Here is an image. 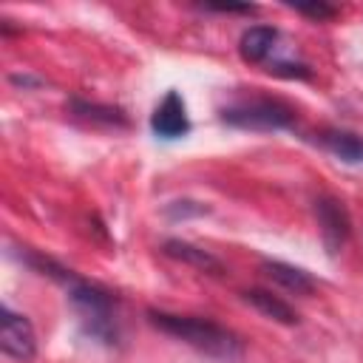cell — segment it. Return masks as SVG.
<instances>
[{"label":"cell","mask_w":363,"mask_h":363,"mask_svg":"<svg viewBox=\"0 0 363 363\" xmlns=\"http://www.w3.org/2000/svg\"><path fill=\"white\" fill-rule=\"evenodd\" d=\"M147 318H150V323L156 329H162L164 335H173L176 340L199 349L207 357L233 363V360H238L244 354L241 340L230 329H224V326H218L213 320L193 318V315H170V312H156V309H150Z\"/></svg>","instance_id":"cell-1"},{"label":"cell","mask_w":363,"mask_h":363,"mask_svg":"<svg viewBox=\"0 0 363 363\" xmlns=\"http://www.w3.org/2000/svg\"><path fill=\"white\" fill-rule=\"evenodd\" d=\"M48 275H57L65 289H68V298H71V306L74 312L79 315V323L85 326V332L102 343H113L116 340V312H113V298L88 284V281H79L74 278L68 269H57V272H48Z\"/></svg>","instance_id":"cell-2"},{"label":"cell","mask_w":363,"mask_h":363,"mask_svg":"<svg viewBox=\"0 0 363 363\" xmlns=\"http://www.w3.org/2000/svg\"><path fill=\"white\" fill-rule=\"evenodd\" d=\"M221 119L233 128L244 130H281L289 128L295 119V111L281 99H247L238 105H230L221 111Z\"/></svg>","instance_id":"cell-3"},{"label":"cell","mask_w":363,"mask_h":363,"mask_svg":"<svg viewBox=\"0 0 363 363\" xmlns=\"http://www.w3.org/2000/svg\"><path fill=\"white\" fill-rule=\"evenodd\" d=\"M3 329H0V349L6 357H14L20 363H28L37 354V335L34 326L26 315L3 306V318H0Z\"/></svg>","instance_id":"cell-4"},{"label":"cell","mask_w":363,"mask_h":363,"mask_svg":"<svg viewBox=\"0 0 363 363\" xmlns=\"http://www.w3.org/2000/svg\"><path fill=\"white\" fill-rule=\"evenodd\" d=\"M315 218H318V227H320V238L326 244V252L335 255L346 244L349 230H352V221H349V213H346L343 201H337L332 196L315 199Z\"/></svg>","instance_id":"cell-5"},{"label":"cell","mask_w":363,"mask_h":363,"mask_svg":"<svg viewBox=\"0 0 363 363\" xmlns=\"http://www.w3.org/2000/svg\"><path fill=\"white\" fill-rule=\"evenodd\" d=\"M150 128L156 136L162 139H179L190 130V119H187V108L184 99L176 91H167L164 99L156 105L153 116H150Z\"/></svg>","instance_id":"cell-6"},{"label":"cell","mask_w":363,"mask_h":363,"mask_svg":"<svg viewBox=\"0 0 363 363\" xmlns=\"http://www.w3.org/2000/svg\"><path fill=\"white\" fill-rule=\"evenodd\" d=\"M164 255H170V258H176V261H184V264H193V267L201 269V272L224 275V264H221L213 252H207V250H201V247H196V244L170 238V241H164Z\"/></svg>","instance_id":"cell-7"},{"label":"cell","mask_w":363,"mask_h":363,"mask_svg":"<svg viewBox=\"0 0 363 363\" xmlns=\"http://www.w3.org/2000/svg\"><path fill=\"white\" fill-rule=\"evenodd\" d=\"M241 298H244L250 306H255L261 315H267L269 320H278V323H284V326H295V323H298V312H295L286 301H281L278 295H272V292H267V289H244Z\"/></svg>","instance_id":"cell-8"},{"label":"cell","mask_w":363,"mask_h":363,"mask_svg":"<svg viewBox=\"0 0 363 363\" xmlns=\"http://www.w3.org/2000/svg\"><path fill=\"white\" fill-rule=\"evenodd\" d=\"M275 43H278V31L272 26H252V28H247L241 34L238 51H241V57L247 62H264L272 54Z\"/></svg>","instance_id":"cell-9"},{"label":"cell","mask_w":363,"mask_h":363,"mask_svg":"<svg viewBox=\"0 0 363 363\" xmlns=\"http://www.w3.org/2000/svg\"><path fill=\"white\" fill-rule=\"evenodd\" d=\"M318 139L335 159L346 164H363V136L349 130H323Z\"/></svg>","instance_id":"cell-10"},{"label":"cell","mask_w":363,"mask_h":363,"mask_svg":"<svg viewBox=\"0 0 363 363\" xmlns=\"http://www.w3.org/2000/svg\"><path fill=\"white\" fill-rule=\"evenodd\" d=\"M261 269H264L275 284H281V286L289 289V292L309 295V292L315 289V281H312L309 272H303L301 267H292V264H284V261H264Z\"/></svg>","instance_id":"cell-11"},{"label":"cell","mask_w":363,"mask_h":363,"mask_svg":"<svg viewBox=\"0 0 363 363\" xmlns=\"http://www.w3.org/2000/svg\"><path fill=\"white\" fill-rule=\"evenodd\" d=\"M71 108H74V113L77 116H82V119H91V122H105V125H128V119H125V111H119V108H111V105H96V102H79V99H74L71 102Z\"/></svg>","instance_id":"cell-12"},{"label":"cell","mask_w":363,"mask_h":363,"mask_svg":"<svg viewBox=\"0 0 363 363\" xmlns=\"http://www.w3.org/2000/svg\"><path fill=\"white\" fill-rule=\"evenodd\" d=\"M292 9L295 11H301V14H309V17H315V20H326V17H335V6H326V3H292Z\"/></svg>","instance_id":"cell-13"},{"label":"cell","mask_w":363,"mask_h":363,"mask_svg":"<svg viewBox=\"0 0 363 363\" xmlns=\"http://www.w3.org/2000/svg\"><path fill=\"white\" fill-rule=\"evenodd\" d=\"M272 74H281V77H309V68L306 65H301V62H278V65H272L269 68Z\"/></svg>","instance_id":"cell-14"},{"label":"cell","mask_w":363,"mask_h":363,"mask_svg":"<svg viewBox=\"0 0 363 363\" xmlns=\"http://www.w3.org/2000/svg\"><path fill=\"white\" fill-rule=\"evenodd\" d=\"M207 9H216V11H233V14H250V11H255V6H230V3H210Z\"/></svg>","instance_id":"cell-15"}]
</instances>
